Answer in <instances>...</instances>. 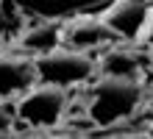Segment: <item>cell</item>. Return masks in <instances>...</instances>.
<instances>
[{"label":"cell","instance_id":"cell-1","mask_svg":"<svg viewBox=\"0 0 153 139\" xmlns=\"http://www.w3.org/2000/svg\"><path fill=\"white\" fill-rule=\"evenodd\" d=\"M145 103V83L142 78H123V75H100L89 81L86 95V117L92 125L111 128L134 117Z\"/></svg>","mask_w":153,"mask_h":139},{"label":"cell","instance_id":"cell-2","mask_svg":"<svg viewBox=\"0 0 153 139\" xmlns=\"http://www.w3.org/2000/svg\"><path fill=\"white\" fill-rule=\"evenodd\" d=\"M33 67H36V81L42 83H53V86H64V89H75V86H86L89 81L97 75V61L89 56V50H78V48H53L33 56Z\"/></svg>","mask_w":153,"mask_h":139},{"label":"cell","instance_id":"cell-3","mask_svg":"<svg viewBox=\"0 0 153 139\" xmlns=\"http://www.w3.org/2000/svg\"><path fill=\"white\" fill-rule=\"evenodd\" d=\"M67 106H70V89L39 81L17 97L14 117L17 123L28 128H56L64 120Z\"/></svg>","mask_w":153,"mask_h":139},{"label":"cell","instance_id":"cell-4","mask_svg":"<svg viewBox=\"0 0 153 139\" xmlns=\"http://www.w3.org/2000/svg\"><path fill=\"white\" fill-rule=\"evenodd\" d=\"M114 3V0H11L20 17L39 22V20H53V22H70L75 17L86 14H100Z\"/></svg>","mask_w":153,"mask_h":139},{"label":"cell","instance_id":"cell-5","mask_svg":"<svg viewBox=\"0 0 153 139\" xmlns=\"http://www.w3.org/2000/svg\"><path fill=\"white\" fill-rule=\"evenodd\" d=\"M120 36L111 31V25L100 14H86V17H75V20L64 22V42L78 50L106 48V45H111Z\"/></svg>","mask_w":153,"mask_h":139},{"label":"cell","instance_id":"cell-6","mask_svg":"<svg viewBox=\"0 0 153 139\" xmlns=\"http://www.w3.org/2000/svg\"><path fill=\"white\" fill-rule=\"evenodd\" d=\"M36 83L33 59L20 53H0V100L20 97Z\"/></svg>","mask_w":153,"mask_h":139},{"label":"cell","instance_id":"cell-7","mask_svg":"<svg viewBox=\"0 0 153 139\" xmlns=\"http://www.w3.org/2000/svg\"><path fill=\"white\" fill-rule=\"evenodd\" d=\"M100 17L120 39H137L148 22V6L145 0H114L106 11H100Z\"/></svg>","mask_w":153,"mask_h":139},{"label":"cell","instance_id":"cell-8","mask_svg":"<svg viewBox=\"0 0 153 139\" xmlns=\"http://www.w3.org/2000/svg\"><path fill=\"white\" fill-rule=\"evenodd\" d=\"M61 39H64V22L39 20V22H31L20 33V48L28 53H45V50L59 48Z\"/></svg>","mask_w":153,"mask_h":139},{"label":"cell","instance_id":"cell-9","mask_svg":"<svg viewBox=\"0 0 153 139\" xmlns=\"http://www.w3.org/2000/svg\"><path fill=\"white\" fill-rule=\"evenodd\" d=\"M100 75H123V78H142V59L128 48H109L97 59Z\"/></svg>","mask_w":153,"mask_h":139},{"label":"cell","instance_id":"cell-10","mask_svg":"<svg viewBox=\"0 0 153 139\" xmlns=\"http://www.w3.org/2000/svg\"><path fill=\"white\" fill-rule=\"evenodd\" d=\"M148 106H150V114H153V89H150V97H148Z\"/></svg>","mask_w":153,"mask_h":139},{"label":"cell","instance_id":"cell-11","mask_svg":"<svg viewBox=\"0 0 153 139\" xmlns=\"http://www.w3.org/2000/svg\"><path fill=\"white\" fill-rule=\"evenodd\" d=\"M0 103H3V100H0Z\"/></svg>","mask_w":153,"mask_h":139}]
</instances>
